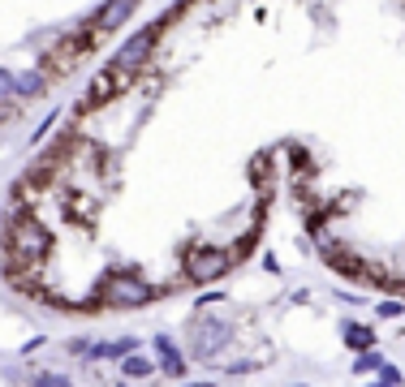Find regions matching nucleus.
<instances>
[{"mask_svg":"<svg viewBox=\"0 0 405 387\" xmlns=\"http://www.w3.org/2000/svg\"><path fill=\"white\" fill-rule=\"evenodd\" d=\"M229 340H233V327L224 319H194L190 323V353L202 357V361H212Z\"/></svg>","mask_w":405,"mask_h":387,"instance_id":"6","label":"nucleus"},{"mask_svg":"<svg viewBox=\"0 0 405 387\" xmlns=\"http://www.w3.org/2000/svg\"><path fill=\"white\" fill-rule=\"evenodd\" d=\"M5 228H9V215H5V211H0V237H5Z\"/></svg>","mask_w":405,"mask_h":387,"instance_id":"22","label":"nucleus"},{"mask_svg":"<svg viewBox=\"0 0 405 387\" xmlns=\"http://www.w3.org/2000/svg\"><path fill=\"white\" fill-rule=\"evenodd\" d=\"M255 241H259V224H250V232H246V237L229 245V258H233V263H242V258H250V250H255Z\"/></svg>","mask_w":405,"mask_h":387,"instance_id":"13","label":"nucleus"},{"mask_svg":"<svg viewBox=\"0 0 405 387\" xmlns=\"http://www.w3.org/2000/svg\"><path fill=\"white\" fill-rule=\"evenodd\" d=\"M379 314L392 319V314H401V305H397V301H384V305H379Z\"/></svg>","mask_w":405,"mask_h":387,"instance_id":"20","label":"nucleus"},{"mask_svg":"<svg viewBox=\"0 0 405 387\" xmlns=\"http://www.w3.org/2000/svg\"><path fill=\"white\" fill-rule=\"evenodd\" d=\"M125 374H130V379H147V374H151V361H142V357H125Z\"/></svg>","mask_w":405,"mask_h":387,"instance_id":"16","label":"nucleus"},{"mask_svg":"<svg viewBox=\"0 0 405 387\" xmlns=\"http://www.w3.org/2000/svg\"><path fill=\"white\" fill-rule=\"evenodd\" d=\"M229 267H233L229 250H216V245H190V250H186V275H190L194 284L220 280Z\"/></svg>","mask_w":405,"mask_h":387,"instance_id":"5","label":"nucleus"},{"mask_svg":"<svg viewBox=\"0 0 405 387\" xmlns=\"http://www.w3.org/2000/svg\"><path fill=\"white\" fill-rule=\"evenodd\" d=\"M156 349H160V366H164V374H168V379H182V374H186V361H182V353L172 349L168 335H156Z\"/></svg>","mask_w":405,"mask_h":387,"instance_id":"11","label":"nucleus"},{"mask_svg":"<svg viewBox=\"0 0 405 387\" xmlns=\"http://www.w3.org/2000/svg\"><path fill=\"white\" fill-rule=\"evenodd\" d=\"M99 39H104V35H99L91 22H82L73 35H61L52 47L43 52V73H47V77H65V73H73V69H78V65L91 56V52L99 47Z\"/></svg>","mask_w":405,"mask_h":387,"instance_id":"2","label":"nucleus"},{"mask_svg":"<svg viewBox=\"0 0 405 387\" xmlns=\"http://www.w3.org/2000/svg\"><path fill=\"white\" fill-rule=\"evenodd\" d=\"M43 91H47V73H43V69L17 73V77H13V99H35V95H43Z\"/></svg>","mask_w":405,"mask_h":387,"instance_id":"10","label":"nucleus"},{"mask_svg":"<svg viewBox=\"0 0 405 387\" xmlns=\"http://www.w3.org/2000/svg\"><path fill=\"white\" fill-rule=\"evenodd\" d=\"M99 297H104V305H112V310H125V305H142V301H151V297H156V289H151V284H142L138 275H121V271H112V275L104 280V289H99Z\"/></svg>","mask_w":405,"mask_h":387,"instance_id":"4","label":"nucleus"},{"mask_svg":"<svg viewBox=\"0 0 405 387\" xmlns=\"http://www.w3.org/2000/svg\"><path fill=\"white\" fill-rule=\"evenodd\" d=\"M95 357H121V353H134V340H112V344H95Z\"/></svg>","mask_w":405,"mask_h":387,"instance_id":"15","label":"nucleus"},{"mask_svg":"<svg viewBox=\"0 0 405 387\" xmlns=\"http://www.w3.org/2000/svg\"><path fill=\"white\" fill-rule=\"evenodd\" d=\"M379 379H384V383H401V370H392V366H379Z\"/></svg>","mask_w":405,"mask_h":387,"instance_id":"19","label":"nucleus"},{"mask_svg":"<svg viewBox=\"0 0 405 387\" xmlns=\"http://www.w3.org/2000/svg\"><path fill=\"white\" fill-rule=\"evenodd\" d=\"M134 9H138V0H108V5L91 17V26H95L99 35H112V31H117V26H121L125 17H130Z\"/></svg>","mask_w":405,"mask_h":387,"instance_id":"9","label":"nucleus"},{"mask_svg":"<svg viewBox=\"0 0 405 387\" xmlns=\"http://www.w3.org/2000/svg\"><path fill=\"white\" fill-rule=\"evenodd\" d=\"M5 267L13 263H35V258H47V250H52V232L43 228V220H35V211H22L9 220L5 228Z\"/></svg>","mask_w":405,"mask_h":387,"instance_id":"1","label":"nucleus"},{"mask_svg":"<svg viewBox=\"0 0 405 387\" xmlns=\"http://www.w3.org/2000/svg\"><path fill=\"white\" fill-rule=\"evenodd\" d=\"M323 258L332 263L337 271H345V275H353V280H384V267H371V263H362V258H353L349 250H341V245H332V241H323Z\"/></svg>","mask_w":405,"mask_h":387,"instance_id":"8","label":"nucleus"},{"mask_svg":"<svg viewBox=\"0 0 405 387\" xmlns=\"http://www.w3.org/2000/svg\"><path fill=\"white\" fill-rule=\"evenodd\" d=\"M358 370H379V353H375V344H371V349H362V357H358Z\"/></svg>","mask_w":405,"mask_h":387,"instance_id":"17","label":"nucleus"},{"mask_svg":"<svg viewBox=\"0 0 405 387\" xmlns=\"http://www.w3.org/2000/svg\"><path fill=\"white\" fill-rule=\"evenodd\" d=\"M39 383H52V387H65V374H39Z\"/></svg>","mask_w":405,"mask_h":387,"instance_id":"21","label":"nucleus"},{"mask_svg":"<svg viewBox=\"0 0 405 387\" xmlns=\"http://www.w3.org/2000/svg\"><path fill=\"white\" fill-rule=\"evenodd\" d=\"M17 116V99H0V125H9Z\"/></svg>","mask_w":405,"mask_h":387,"instance_id":"18","label":"nucleus"},{"mask_svg":"<svg viewBox=\"0 0 405 387\" xmlns=\"http://www.w3.org/2000/svg\"><path fill=\"white\" fill-rule=\"evenodd\" d=\"M177 13H168V17H160V22H151V26H142V31L130 39V43H125L121 52H117V56H112V65L117 69H125V73H138L147 61H151V52H156V39H160V31H164V26L172 22Z\"/></svg>","mask_w":405,"mask_h":387,"instance_id":"3","label":"nucleus"},{"mask_svg":"<svg viewBox=\"0 0 405 387\" xmlns=\"http://www.w3.org/2000/svg\"><path fill=\"white\" fill-rule=\"evenodd\" d=\"M345 344L349 349H371L375 344V331L362 327V323H353V327H345Z\"/></svg>","mask_w":405,"mask_h":387,"instance_id":"12","label":"nucleus"},{"mask_svg":"<svg viewBox=\"0 0 405 387\" xmlns=\"http://www.w3.org/2000/svg\"><path fill=\"white\" fill-rule=\"evenodd\" d=\"M95 211V202L87 198V194H69V215L78 220V224H87V215Z\"/></svg>","mask_w":405,"mask_h":387,"instance_id":"14","label":"nucleus"},{"mask_svg":"<svg viewBox=\"0 0 405 387\" xmlns=\"http://www.w3.org/2000/svg\"><path fill=\"white\" fill-rule=\"evenodd\" d=\"M130 82H134V73H125V69H117V65L108 61L104 69H99V77H95V82H91L87 99L78 103V112H91V108H99V103H108L112 95H121L125 86H130Z\"/></svg>","mask_w":405,"mask_h":387,"instance_id":"7","label":"nucleus"}]
</instances>
